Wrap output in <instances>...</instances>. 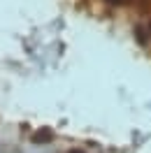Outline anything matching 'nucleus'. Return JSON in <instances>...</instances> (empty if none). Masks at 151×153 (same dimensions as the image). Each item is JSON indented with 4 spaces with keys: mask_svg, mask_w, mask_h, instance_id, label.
Wrapping results in <instances>:
<instances>
[{
    "mask_svg": "<svg viewBox=\"0 0 151 153\" xmlns=\"http://www.w3.org/2000/svg\"><path fill=\"white\" fill-rule=\"evenodd\" d=\"M109 2H114V5H123V2H128V0H109Z\"/></svg>",
    "mask_w": 151,
    "mask_h": 153,
    "instance_id": "1",
    "label": "nucleus"
}]
</instances>
